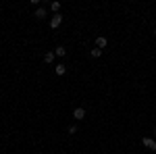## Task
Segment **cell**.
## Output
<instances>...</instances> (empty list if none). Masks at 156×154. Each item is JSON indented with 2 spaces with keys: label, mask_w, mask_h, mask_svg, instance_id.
<instances>
[{
  "label": "cell",
  "mask_w": 156,
  "mask_h": 154,
  "mask_svg": "<svg viewBox=\"0 0 156 154\" xmlns=\"http://www.w3.org/2000/svg\"><path fill=\"white\" fill-rule=\"evenodd\" d=\"M73 119H77V121L85 119V108H83V106H77L75 110H73Z\"/></svg>",
  "instance_id": "2"
},
{
  "label": "cell",
  "mask_w": 156,
  "mask_h": 154,
  "mask_svg": "<svg viewBox=\"0 0 156 154\" xmlns=\"http://www.w3.org/2000/svg\"><path fill=\"white\" fill-rule=\"evenodd\" d=\"M54 54H56V56H65V54H67V48H65V46H58L56 50H54Z\"/></svg>",
  "instance_id": "9"
},
{
  "label": "cell",
  "mask_w": 156,
  "mask_h": 154,
  "mask_svg": "<svg viewBox=\"0 0 156 154\" xmlns=\"http://www.w3.org/2000/svg\"><path fill=\"white\" fill-rule=\"evenodd\" d=\"M106 44H108V40L104 36H98L96 38V48H100V50H102V48H106Z\"/></svg>",
  "instance_id": "4"
},
{
  "label": "cell",
  "mask_w": 156,
  "mask_h": 154,
  "mask_svg": "<svg viewBox=\"0 0 156 154\" xmlns=\"http://www.w3.org/2000/svg\"><path fill=\"white\" fill-rule=\"evenodd\" d=\"M34 17H36V19H40V21H42V19H44V17H46V9H44V6H37V9H36V13H34Z\"/></svg>",
  "instance_id": "5"
},
{
  "label": "cell",
  "mask_w": 156,
  "mask_h": 154,
  "mask_svg": "<svg viewBox=\"0 0 156 154\" xmlns=\"http://www.w3.org/2000/svg\"><path fill=\"white\" fill-rule=\"evenodd\" d=\"M65 73H67V65H62V63H58V65H56V75H58V77H62Z\"/></svg>",
  "instance_id": "7"
},
{
  "label": "cell",
  "mask_w": 156,
  "mask_h": 154,
  "mask_svg": "<svg viewBox=\"0 0 156 154\" xmlns=\"http://www.w3.org/2000/svg\"><path fill=\"white\" fill-rule=\"evenodd\" d=\"M154 34H156V29H154Z\"/></svg>",
  "instance_id": "13"
},
{
  "label": "cell",
  "mask_w": 156,
  "mask_h": 154,
  "mask_svg": "<svg viewBox=\"0 0 156 154\" xmlns=\"http://www.w3.org/2000/svg\"><path fill=\"white\" fill-rule=\"evenodd\" d=\"M67 131H69L71 135H75V133H77V125H71V127H69V129H67Z\"/></svg>",
  "instance_id": "11"
},
{
  "label": "cell",
  "mask_w": 156,
  "mask_h": 154,
  "mask_svg": "<svg viewBox=\"0 0 156 154\" xmlns=\"http://www.w3.org/2000/svg\"><path fill=\"white\" fill-rule=\"evenodd\" d=\"M142 144H144L148 150H156V140H154V138H144Z\"/></svg>",
  "instance_id": "3"
},
{
  "label": "cell",
  "mask_w": 156,
  "mask_h": 154,
  "mask_svg": "<svg viewBox=\"0 0 156 154\" xmlns=\"http://www.w3.org/2000/svg\"><path fill=\"white\" fill-rule=\"evenodd\" d=\"M54 56H56V54H54V50H50V52H46V54H44V63H46V65H50V63H54Z\"/></svg>",
  "instance_id": "6"
},
{
  "label": "cell",
  "mask_w": 156,
  "mask_h": 154,
  "mask_svg": "<svg viewBox=\"0 0 156 154\" xmlns=\"http://www.w3.org/2000/svg\"><path fill=\"white\" fill-rule=\"evenodd\" d=\"M50 9L54 11V15H58V11H60V2H58V0H54V2H50Z\"/></svg>",
  "instance_id": "8"
},
{
  "label": "cell",
  "mask_w": 156,
  "mask_h": 154,
  "mask_svg": "<svg viewBox=\"0 0 156 154\" xmlns=\"http://www.w3.org/2000/svg\"><path fill=\"white\" fill-rule=\"evenodd\" d=\"M90 54H92L94 59H100V56H102V50H100V48H94V50H90Z\"/></svg>",
  "instance_id": "10"
},
{
  "label": "cell",
  "mask_w": 156,
  "mask_h": 154,
  "mask_svg": "<svg viewBox=\"0 0 156 154\" xmlns=\"http://www.w3.org/2000/svg\"><path fill=\"white\" fill-rule=\"evenodd\" d=\"M60 23H62V15H54V17L50 19V27H52V29H58Z\"/></svg>",
  "instance_id": "1"
},
{
  "label": "cell",
  "mask_w": 156,
  "mask_h": 154,
  "mask_svg": "<svg viewBox=\"0 0 156 154\" xmlns=\"http://www.w3.org/2000/svg\"><path fill=\"white\" fill-rule=\"evenodd\" d=\"M154 140H156V127H154Z\"/></svg>",
  "instance_id": "12"
}]
</instances>
